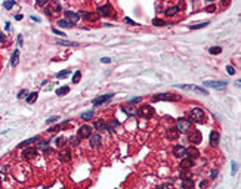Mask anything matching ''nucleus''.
<instances>
[{"mask_svg":"<svg viewBox=\"0 0 241 189\" xmlns=\"http://www.w3.org/2000/svg\"><path fill=\"white\" fill-rule=\"evenodd\" d=\"M95 129H96V132H105V130H108L105 120H102V118L95 120Z\"/></svg>","mask_w":241,"mask_h":189,"instance_id":"18","label":"nucleus"},{"mask_svg":"<svg viewBox=\"0 0 241 189\" xmlns=\"http://www.w3.org/2000/svg\"><path fill=\"white\" fill-rule=\"evenodd\" d=\"M187 155H190V158H197V157H200V151L195 148V146H191V148H188L187 149Z\"/></svg>","mask_w":241,"mask_h":189,"instance_id":"25","label":"nucleus"},{"mask_svg":"<svg viewBox=\"0 0 241 189\" xmlns=\"http://www.w3.org/2000/svg\"><path fill=\"white\" fill-rule=\"evenodd\" d=\"M173 155L175 157H178V158H185V155H187V148L185 146H182V145H176V146H173Z\"/></svg>","mask_w":241,"mask_h":189,"instance_id":"12","label":"nucleus"},{"mask_svg":"<svg viewBox=\"0 0 241 189\" xmlns=\"http://www.w3.org/2000/svg\"><path fill=\"white\" fill-rule=\"evenodd\" d=\"M70 72H71V71H70V70H64V71H59V72H58V74H56V78H65V77H67V75H68V74H70Z\"/></svg>","mask_w":241,"mask_h":189,"instance_id":"41","label":"nucleus"},{"mask_svg":"<svg viewBox=\"0 0 241 189\" xmlns=\"http://www.w3.org/2000/svg\"><path fill=\"white\" fill-rule=\"evenodd\" d=\"M98 15H99V16H110V15H114L113 6H111L110 3L99 6V7H98Z\"/></svg>","mask_w":241,"mask_h":189,"instance_id":"8","label":"nucleus"},{"mask_svg":"<svg viewBox=\"0 0 241 189\" xmlns=\"http://www.w3.org/2000/svg\"><path fill=\"white\" fill-rule=\"evenodd\" d=\"M92 135H93L92 127H90V126H87V124L81 126V127L78 129V132H77V138H78L80 141H81V139H89Z\"/></svg>","mask_w":241,"mask_h":189,"instance_id":"4","label":"nucleus"},{"mask_svg":"<svg viewBox=\"0 0 241 189\" xmlns=\"http://www.w3.org/2000/svg\"><path fill=\"white\" fill-rule=\"evenodd\" d=\"M181 96H175L169 93H158L152 96V102H160V100H179Z\"/></svg>","mask_w":241,"mask_h":189,"instance_id":"6","label":"nucleus"},{"mask_svg":"<svg viewBox=\"0 0 241 189\" xmlns=\"http://www.w3.org/2000/svg\"><path fill=\"white\" fill-rule=\"evenodd\" d=\"M179 10H181L179 6H170V7H167V9L164 10V15L169 16V18H172V16H175L176 13H179Z\"/></svg>","mask_w":241,"mask_h":189,"instance_id":"22","label":"nucleus"},{"mask_svg":"<svg viewBox=\"0 0 241 189\" xmlns=\"http://www.w3.org/2000/svg\"><path fill=\"white\" fill-rule=\"evenodd\" d=\"M15 19H16V21H21V19H22V15H16Z\"/></svg>","mask_w":241,"mask_h":189,"instance_id":"58","label":"nucleus"},{"mask_svg":"<svg viewBox=\"0 0 241 189\" xmlns=\"http://www.w3.org/2000/svg\"><path fill=\"white\" fill-rule=\"evenodd\" d=\"M59 129H61V124H56L55 127H52V129H49V132H50V133H55V132H58Z\"/></svg>","mask_w":241,"mask_h":189,"instance_id":"51","label":"nucleus"},{"mask_svg":"<svg viewBox=\"0 0 241 189\" xmlns=\"http://www.w3.org/2000/svg\"><path fill=\"white\" fill-rule=\"evenodd\" d=\"M101 62H102V64H110V62H111V59H110V58H102V59H101Z\"/></svg>","mask_w":241,"mask_h":189,"instance_id":"54","label":"nucleus"},{"mask_svg":"<svg viewBox=\"0 0 241 189\" xmlns=\"http://www.w3.org/2000/svg\"><path fill=\"white\" fill-rule=\"evenodd\" d=\"M219 139H220L219 132H216V130H212V132H210V136H209V143H210L213 148H216L217 145H219Z\"/></svg>","mask_w":241,"mask_h":189,"instance_id":"14","label":"nucleus"},{"mask_svg":"<svg viewBox=\"0 0 241 189\" xmlns=\"http://www.w3.org/2000/svg\"><path fill=\"white\" fill-rule=\"evenodd\" d=\"M207 185H209V180H201V182H200V188H201V189L206 188Z\"/></svg>","mask_w":241,"mask_h":189,"instance_id":"52","label":"nucleus"},{"mask_svg":"<svg viewBox=\"0 0 241 189\" xmlns=\"http://www.w3.org/2000/svg\"><path fill=\"white\" fill-rule=\"evenodd\" d=\"M226 71H228V74H229V75H234V74H235V70H234V67H232V65H228V67H226Z\"/></svg>","mask_w":241,"mask_h":189,"instance_id":"49","label":"nucleus"},{"mask_svg":"<svg viewBox=\"0 0 241 189\" xmlns=\"http://www.w3.org/2000/svg\"><path fill=\"white\" fill-rule=\"evenodd\" d=\"M78 142H80V139H78L77 136H74V138H70V139H68V143H70V146H72V148H75V146L78 145Z\"/></svg>","mask_w":241,"mask_h":189,"instance_id":"38","label":"nucleus"},{"mask_svg":"<svg viewBox=\"0 0 241 189\" xmlns=\"http://www.w3.org/2000/svg\"><path fill=\"white\" fill-rule=\"evenodd\" d=\"M56 43L58 45H62V46H77V43H74V42H67V40H56Z\"/></svg>","mask_w":241,"mask_h":189,"instance_id":"36","label":"nucleus"},{"mask_svg":"<svg viewBox=\"0 0 241 189\" xmlns=\"http://www.w3.org/2000/svg\"><path fill=\"white\" fill-rule=\"evenodd\" d=\"M176 130L179 133H188L191 130V121L187 118H179L176 123Z\"/></svg>","mask_w":241,"mask_h":189,"instance_id":"2","label":"nucleus"},{"mask_svg":"<svg viewBox=\"0 0 241 189\" xmlns=\"http://www.w3.org/2000/svg\"><path fill=\"white\" fill-rule=\"evenodd\" d=\"M81 118H83L84 121H87V120H92V118H93V109H89V111L83 112V114H81Z\"/></svg>","mask_w":241,"mask_h":189,"instance_id":"32","label":"nucleus"},{"mask_svg":"<svg viewBox=\"0 0 241 189\" xmlns=\"http://www.w3.org/2000/svg\"><path fill=\"white\" fill-rule=\"evenodd\" d=\"M179 135H181V133H179L176 129H169V130H167V138H169L170 141L178 139V138H179Z\"/></svg>","mask_w":241,"mask_h":189,"instance_id":"27","label":"nucleus"},{"mask_svg":"<svg viewBox=\"0 0 241 189\" xmlns=\"http://www.w3.org/2000/svg\"><path fill=\"white\" fill-rule=\"evenodd\" d=\"M201 139H203V136H201V132H200V130L194 129V130H190V132H188V141L191 142V143L197 145V143L201 142Z\"/></svg>","mask_w":241,"mask_h":189,"instance_id":"7","label":"nucleus"},{"mask_svg":"<svg viewBox=\"0 0 241 189\" xmlns=\"http://www.w3.org/2000/svg\"><path fill=\"white\" fill-rule=\"evenodd\" d=\"M52 31H53V34H56V36H61V37H65V34H64V33H62L61 30H58V28H53Z\"/></svg>","mask_w":241,"mask_h":189,"instance_id":"48","label":"nucleus"},{"mask_svg":"<svg viewBox=\"0 0 241 189\" xmlns=\"http://www.w3.org/2000/svg\"><path fill=\"white\" fill-rule=\"evenodd\" d=\"M181 89H184V90H193V92H197V93L200 94H204V96H207L209 94V92L204 89V87H198V86H191V84H178Z\"/></svg>","mask_w":241,"mask_h":189,"instance_id":"9","label":"nucleus"},{"mask_svg":"<svg viewBox=\"0 0 241 189\" xmlns=\"http://www.w3.org/2000/svg\"><path fill=\"white\" fill-rule=\"evenodd\" d=\"M0 185H1V176H0Z\"/></svg>","mask_w":241,"mask_h":189,"instance_id":"61","label":"nucleus"},{"mask_svg":"<svg viewBox=\"0 0 241 189\" xmlns=\"http://www.w3.org/2000/svg\"><path fill=\"white\" fill-rule=\"evenodd\" d=\"M209 25V21H204V22H198V24H194V25H190L191 30H200V28H204Z\"/></svg>","mask_w":241,"mask_h":189,"instance_id":"31","label":"nucleus"},{"mask_svg":"<svg viewBox=\"0 0 241 189\" xmlns=\"http://www.w3.org/2000/svg\"><path fill=\"white\" fill-rule=\"evenodd\" d=\"M27 96H28V90H25V89H22V90L18 92V97H19V99H24V97L27 99Z\"/></svg>","mask_w":241,"mask_h":189,"instance_id":"43","label":"nucleus"},{"mask_svg":"<svg viewBox=\"0 0 241 189\" xmlns=\"http://www.w3.org/2000/svg\"><path fill=\"white\" fill-rule=\"evenodd\" d=\"M62 10V7H61V4L59 3H56V1H53V3H50V7H48L46 9V15H53V13H59Z\"/></svg>","mask_w":241,"mask_h":189,"instance_id":"15","label":"nucleus"},{"mask_svg":"<svg viewBox=\"0 0 241 189\" xmlns=\"http://www.w3.org/2000/svg\"><path fill=\"white\" fill-rule=\"evenodd\" d=\"M204 10H206V12H215V10H216V4H213V3H212V4H207V6L204 7Z\"/></svg>","mask_w":241,"mask_h":189,"instance_id":"44","label":"nucleus"},{"mask_svg":"<svg viewBox=\"0 0 241 189\" xmlns=\"http://www.w3.org/2000/svg\"><path fill=\"white\" fill-rule=\"evenodd\" d=\"M59 120V115H53V117H49L48 120H46V124H52V123H55V121H58Z\"/></svg>","mask_w":241,"mask_h":189,"instance_id":"45","label":"nucleus"},{"mask_svg":"<svg viewBox=\"0 0 241 189\" xmlns=\"http://www.w3.org/2000/svg\"><path fill=\"white\" fill-rule=\"evenodd\" d=\"M194 180L190 177V179H182V189H194Z\"/></svg>","mask_w":241,"mask_h":189,"instance_id":"26","label":"nucleus"},{"mask_svg":"<svg viewBox=\"0 0 241 189\" xmlns=\"http://www.w3.org/2000/svg\"><path fill=\"white\" fill-rule=\"evenodd\" d=\"M113 96H114V93L102 94V96H99V97H96V99H93V100H92V103H93L95 106H98V105H102V103H105L107 100H110Z\"/></svg>","mask_w":241,"mask_h":189,"instance_id":"13","label":"nucleus"},{"mask_svg":"<svg viewBox=\"0 0 241 189\" xmlns=\"http://www.w3.org/2000/svg\"><path fill=\"white\" fill-rule=\"evenodd\" d=\"M194 165V160L193 158H190V157H185V158H182V161H181V168L182 170H190L191 167Z\"/></svg>","mask_w":241,"mask_h":189,"instance_id":"17","label":"nucleus"},{"mask_svg":"<svg viewBox=\"0 0 241 189\" xmlns=\"http://www.w3.org/2000/svg\"><path fill=\"white\" fill-rule=\"evenodd\" d=\"M80 80H81V71H75L72 75V84H77Z\"/></svg>","mask_w":241,"mask_h":189,"instance_id":"34","label":"nucleus"},{"mask_svg":"<svg viewBox=\"0 0 241 189\" xmlns=\"http://www.w3.org/2000/svg\"><path fill=\"white\" fill-rule=\"evenodd\" d=\"M59 160L62 163H70L71 161V151L70 149H65V151L59 152Z\"/></svg>","mask_w":241,"mask_h":189,"instance_id":"21","label":"nucleus"},{"mask_svg":"<svg viewBox=\"0 0 241 189\" xmlns=\"http://www.w3.org/2000/svg\"><path fill=\"white\" fill-rule=\"evenodd\" d=\"M65 13V16H67V19L70 21L71 24H75L78 19H80V16H78V13H75V12H72V10H65L64 12Z\"/></svg>","mask_w":241,"mask_h":189,"instance_id":"20","label":"nucleus"},{"mask_svg":"<svg viewBox=\"0 0 241 189\" xmlns=\"http://www.w3.org/2000/svg\"><path fill=\"white\" fill-rule=\"evenodd\" d=\"M65 143H67V139H65V138H56V139H55V145H56L58 148H64Z\"/></svg>","mask_w":241,"mask_h":189,"instance_id":"33","label":"nucleus"},{"mask_svg":"<svg viewBox=\"0 0 241 189\" xmlns=\"http://www.w3.org/2000/svg\"><path fill=\"white\" fill-rule=\"evenodd\" d=\"M101 143H102L101 135H92V136L89 138V145H90V148H99Z\"/></svg>","mask_w":241,"mask_h":189,"instance_id":"16","label":"nucleus"},{"mask_svg":"<svg viewBox=\"0 0 241 189\" xmlns=\"http://www.w3.org/2000/svg\"><path fill=\"white\" fill-rule=\"evenodd\" d=\"M203 86L206 87H213V89H225L226 87V81H222V80H207V81H203Z\"/></svg>","mask_w":241,"mask_h":189,"instance_id":"5","label":"nucleus"},{"mask_svg":"<svg viewBox=\"0 0 241 189\" xmlns=\"http://www.w3.org/2000/svg\"><path fill=\"white\" fill-rule=\"evenodd\" d=\"M31 19H33V21H37V22H40V19H39L37 16H31Z\"/></svg>","mask_w":241,"mask_h":189,"instance_id":"60","label":"nucleus"},{"mask_svg":"<svg viewBox=\"0 0 241 189\" xmlns=\"http://www.w3.org/2000/svg\"><path fill=\"white\" fill-rule=\"evenodd\" d=\"M37 96H39V93L37 92H33V93H28V96H27V103H34L36 100H37Z\"/></svg>","mask_w":241,"mask_h":189,"instance_id":"29","label":"nucleus"},{"mask_svg":"<svg viewBox=\"0 0 241 189\" xmlns=\"http://www.w3.org/2000/svg\"><path fill=\"white\" fill-rule=\"evenodd\" d=\"M18 62H19V50L15 49L13 53H12V58H10V65H12V67H16Z\"/></svg>","mask_w":241,"mask_h":189,"instance_id":"24","label":"nucleus"},{"mask_svg":"<svg viewBox=\"0 0 241 189\" xmlns=\"http://www.w3.org/2000/svg\"><path fill=\"white\" fill-rule=\"evenodd\" d=\"M141 100H142V97H141V96H138V97H133V99H130V100H129V103H130V105H135V103H139Z\"/></svg>","mask_w":241,"mask_h":189,"instance_id":"46","label":"nucleus"},{"mask_svg":"<svg viewBox=\"0 0 241 189\" xmlns=\"http://www.w3.org/2000/svg\"><path fill=\"white\" fill-rule=\"evenodd\" d=\"M0 42H1V43L4 42V34H3V33H0Z\"/></svg>","mask_w":241,"mask_h":189,"instance_id":"57","label":"nucleus"},{"mask_svg":"<svg viewBox=\"0 0 241 189\" xmlns=\"http://www.w3.org/2000/svg\"><path fill=\"white\" fill-rule=\"evenodd\" d=\"M123 112H126V114H129V115H136L138 114V111H135L133 108H123Z\"/></svg>","mask_w":241,"mask_h":189,"instance_id":"42","label":"nucleus"},{"mask_svg":"<svg viewBox=\"0 0 241 189\" xmlns=\"http://www.w3.org/2000/svg\"><path fill=\"white\" fill-rule=\"evenodd\" d=\"M55 93H56V96H64V94H68V93H70V87H68V86L59 87V89H56V90H55Z\"/></svg>","mask_w":241,"mask_h":189,"instance_id":"28","label":"nucleus"},{"mask_svg":"<svg viewBox=\"0 0 241 189\" xmlns=\"http://www.w3.org/2000/svg\"><path fill=\"white\" fill-rule=\"evenodd\" d=\"M209 52H210L212 55H219V53L222 52V47L220 46H212L210 49H209Z\"/></svg>","mask_w":241,"mask_h":189,"instance_id":"37","label":"nucleus"},{"mask_svg":"<svg viewBox=\"0 0 241 189\" xmlns=\"http://www.w3.org/2000/svg\"><path fill=\"white\" fill-rule=\"evenodd\" d=\"M18 43L22 45V36H18Z\"/></svg>","mask_w":241,"mask_h":189,"instance_id":"59","label":"nucleus"},{"mask_svg":"<svg viewBox=\"0 0 241 189\" xmlns=\"http://www.w3.org/2000/svg\"><path fill=\"white\" fill-rule=\"evenodd\" d=\"M37 155V148H33V146H28L22 151V158L24 160H33L34 157Z\"/></svg>","mask_w":241,"mask_h":189,"instance_id":"11","label":"nucleus"},{"mask_svg":"<svg viewBox=\"0 0 241 189\" xmlns=\"http://www.w3.org/2000/svg\"><path fill=\"white\" fill-rule=\"evenodd\" d=\"M46 4H49V1L48 0H37V6H46Z\"/></svg>","mask_w":241,"mask_h":189,"instance_id":"50","label":"nucleus"},{"mask_svg":"<svg viewBox=\"0 0 241 189\" xmlns=\"http://www.w3.org/2000/svg\"><path fill=\"white\" fill-rule=\"evenodd\" d=\"M216 176H217V170H212V171H210V177H212V179H215Z\"/></svg>","mask_w":241,"mask_h":189,"instance_id":"53","label":"nucleus"},{"mask_svg":"<svg viewBox=\"0 0 241 189\" xmlns=\"http://www.w3.org/2000/svg\"><path fill=\"white\" fill-rule=\"evenodd\" d=\"M231 165H232L231 174H232V176H235V173H237V168H238V165H237V163H235V161H232V164H231Z\"/></svg>","mask_w":241,"mask_h":189,"instance_id":"47","label":"nucleus"},{"mask_svg":"<svg viewBox=\"0 0 241 189\" xmlns=\"http://www.w3.org/2000/svg\"><path fill=\"white\" fill-rule=\"evenodd\" d=\"M152 25H155V27H164L166 25V21L164 19H160V18H154L152 19Z\"/></svg>","mask_w":241,"mask_h":189,"instance_id":"35","label":"nucleus"},{"mask_svg":"<svg viewBox=\"0 0 241 189\" xmlns=\"http://www.w3.org/2000/svg\"><path fill=\"white\" fill-rule=\"evenodd\" d=\"M124 21H126V22H129V24H132V25H136V22H135V21H132L130 18H124Z\"/></svg>","mask_w":241,"mask_h":189,"instance_id":"55","label":"nucleus"},{"mask_svg":"<svg viewBox=\"0 0 241 189\" xmlns=\"http://www.w3.org/2000/svg\"><path fill=\"white\" fill-rule=\"evenodd\" d=\"M13 6H15V1H13V0H6V1L3 3V7H4V9H7V10H9V9H12Z\"/></svg>","mask_w":241,"mask_h":189,"instance_id":"39","label":"nucleus"},{"mask_svg":"<svg viewBox=\"0 0 241 189\" xmlns=\"http://www.w3.org/2000/svg\"><path fill=\"white\" fill-rule=\"evenodd\" d=\"M107 127H108V130H111V129H117V127H119V121H117L116 118H113V120H111V123H110V124H107Z\"/></svg>","mask_w":241,"mask_h":189,"instance_id":"40","label":"nucleus"},{"mask_svg":"<svg viewBox=\"0 0 241 189\" xmlns=\"http://www.w3.org/2000/svg\"><path fill=\"white\" fill-rule=\"evenodd\" d=\"M40 141V136H33V138H30V139H27V141H22L19 145H18V148H28L31 143H37V142Z\"/></svg>","mask_w":241,"mask_h":189,"instance_id":"19","label":"nucleus"},{"mask_svg":"<svg viewBox=\"0 0 241 189\" xmlns=\"http://www.w3.org/2000/svg\"><path fill=\"white\" fill-rule=\"evenodd\" d=\"M188 115H190V120H193V121L198 123V124H203L206 121V112L201 108H193Z\"/></svg>","mask_w":241,"mask_h":189,"instance_id":"1","label":"nucleus"},{"mask_svg":"<svg viewBox=\"0 0 241 189\" xmlns=\"http://www.w3.org/2000/svg\"><path fill=\"white\" fill-rule=\"evenodd\" d=\"M138 115L145 118V120H149V118H152V115H154V108L151 105H142L138 109Z\"/></svg>","mask_w":241,"mask_h":189,"instance_id":"3","label":"nucleus"},{"mask_svg":"<svg viewBox=\"0 0 241 189\" xmlns=\"http://www.w3.org/2000/svg\"><path fill=\"white\" fill-rule=\"evenodd\" d=\"M158 189H170V185H161L158 186Z\"/></svg>","mask_w":241,"mask_h":189,"instance_id":"56","label":"nucleus"},{"mask_svg":"<svg viewBox=\"0 0 241 189\" xmlns=\"http://www.w3.org/2000/svg\"><path fill=\"white\" fill-rule=\"evenodd\" d=\"M56 25H59L61 28H70V27H72L74 24H71L70 21H67V19H58Z\"/></svg>","mask_w":241,"mask_h":189,"instance_id":"30","label":"nucleus"},{"mask_svg":"<svg viewBox=\"0 0 241 189\" xmlns=\"http://www.w3.org/2000/svg\"><path fill=\"white\" fill-rule=\"evenodd\" d=\"M37 149H42V151H45V152H52V149L49 148L48 141H39L37 142Z\"/></svg>","mask_w":241,"mask_h":189,"instance_id":"23","label":"nucleus"},{"mask_svg":"<svg viewBox=\"0 0 241 189\" xmlns=\"http://www.w3.org/2000/svg\"><path fill=\"white\" fill-rule=\"evenodd\" d=\"M78 16L83 18V19H86V21H89V22H95V21H98V18H99V15H98L96 12H78Z\"/></svg>","mask_w":241,"mask_h":189,"instance_id":"10","label":"nucleus"}]
</instances>
